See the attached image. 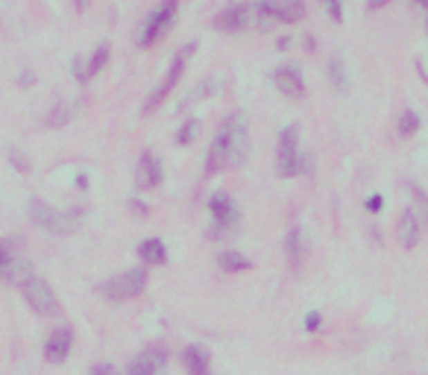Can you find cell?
Masks as SVG:
<instances>
[{"instance_id": "13", "label": "cell", "mask_w": 428, "mask_h": 375, "mask_svg": "<svg viewBox=\"0 0 428 375\" xmlns=\"http://www.w3.org/2000/svg\"><path fill=\"white\" fill-rule=\"evenodd\" d=\"M250 24H255V6H232L223 15L214 18V30L220 33H241L247 30Z\"/></svg>"}, {"instance_id": "8", "label": "cell", "mask_w": 428, "mask_h": 375, "mask_svg": "<svg viewBox=\"0 0 428 375\" xmlns=\"http://www.w3.org/2000/svg\"><path fill=\"white\" fill-rule=\"evenodd\" d=\"M194 47L197 44H188L185 50H179L176 53V59H174V65H170V71H167V77L162 80L156 85V91L150 94V100H147L144 103V111H153V109H158V103H162V100L170 94L179 85V80H182V71H185V65H188V59L194 56Z\"/></svg>"}, {"instance_id": "34", "label": "cell", "mask_w": 428, "mask_h": 375, "mask_svg": "<svg viewBox=\"0 0 428 375\" xmlns=\"http://www.w3.org/2000/svg\"><path fill=\"white\" fill-rule=\"evenodd\" d=\"M413 3H420V6H425V9H428V0H413Z\"/></svg>"}, {"instance_id": "21", "label": "cell", "mask_w": 428, "mask_h": 375, "mask_svg": "<svg viewBox=\"0 0 428 375\" xmlns=\"http://www.w3.org/2000/svg\"><path fill=\"white\" fill-rule=\"evenodd\" d=\"M106 62H109V44H100L94 50V56L89 59V68H85V80L94 77V73H100L106 68Z\"/></svg>"}, {"instance_id": "12", "label": "cell", "mask_w": 428, "mask_h": 375, "mask_svg": "<svg viewBox=\"0 0 428 375\" xmlns=\"http://www.w3.org/2000/svg\"><path fill=\"white\" fill-rule=\"evenodd\" d=\"M71 346H73V331L68 326H59L50 331L44 343V360H50V364H65L68 355H71Z\"/></svg>"}, {"instance_id": "9", "label": "cell", "mask_w": 428, "mask_h": 375, "mask_svg": "<svg viewBox=\"0 0 428 375\" xmlns=\"http://www.w3.org/2000/svg\"><path fill=\"white\" fill-rule=\"evenodd\" d=\"M176 9H179V0H162V6H158L153 15L144 21L141 35H138V47H150L153 42L162 39V33L170 27V21H174Z\"/></svg>"}, {"instance_id": "26", "label": "cell", "mask_w": 428, "mask_h": 375, "mask_svg": "<svg viewBox=\"0 0 428 375\" xmlns=\"http://www.w3.org/2000/svg\"><path fill=\"white\" fill-rule=\"evenodd\" d=\"M302 326H305V331H308V334H317V331H320V326H323L320 311H311V314H305V322H302Z\"/></svg>"}, {"instance_id": "27", "label": "cell", "mask_w": 428, "mask_h": 375, "mask_svg": "<svg viewBox=\"0 0 428 375\" xmlns=\"http://www.w3.org/2000/svg\"><path fill=\"white\" fill-rule=\"evenodd\" d=\"M89 375H120V372H118L115 364H94V367L89 369Z\"/></svg>"}, {"instance_id": "31", "label": "cell", "mask_w": 428, "mask_h": 375, "mask_svg": "<svg viewBox=\"0 0 428 375\" xmlns=\"http://www.w3.org/2000/svg\"><path fill=\"white\" fill-rule=\"evenodd\" d=\"M384 3H390V0H370V9H382Z\"/></svg>"}, {"instance_id": "1", "label": "cell", "mask_w": 428, "mask_h": 375, "mask_svg": "<svg viewBox=\"0 0 428 375\" xmlns=\"http://www.w3.org/2000/svg\"><path fill=\"white\" fill-rule=\"evenodd\" d=\"M243 156H247V127H243L241 115H229L226 123L220 127L217 138L209 147V156H205V173L214 176V173L226 170V167H238Z\"/></svg>"}, {"instance_id": "17", "label": "cell", "mask_w": 428, "mask_h": 375, "mask_svg": "<svg viewBox=\"0 0 428 375\" xmlns=\"http://www.w3.org/2000/svg\"><path fill=\"white\" fill-rule=\"evenodd\" d=\"M138 258L144 261V264L158 267V264H165L167 261V246L158 241V237H147V241L138 244Z\"/></svg>"}, {"instance_id": "23", "label": "cell", "mask_w": 428, "mask_h": 375, "mask_svg": "<svg viewBox=\"0 0 428 375\" xmlns=\"http://www.w3.org/2000/svg\"><path fill=\"white\" fill-rule=\"evenodd\" d=\"M417 129H420V115L417 111H405L399 118V135H413Z\"/></svg>"}, {"instance_id": "19", "label": "cell", "mask_w": 428, "mask_h": 375, "mask_svg": "<svg viewBox=\"0 0 428 375\" xmlns=\"http://www.w3.org/2000/svg\"><path fill=\"white\" fill-rule=\"evenodd\" d=\"M220 267H223L226 273H243V270H250V258L247 255H241V253H223L220 255Z\"/></svg>"}, {"instance_id": "11", "label": "cell", "mask_w": 428, "mask_h": 375, "mask_svg": "<svg viewBox=\"0 0 428 375\" xmlns=\"http://www.w3.org/2000/svg\"><path fill=\"white\" fill-rule=\"evenodd\" d=\"M165 179V170H162V161H158L150 149L138 158V170H136V188L138 191H153L158 188Z\"/></svg>"}, {"instance_id": "16", "label": "cell", "mask_w": 428, "mask_h": 375, "mask_svg": "<svg viewBox=\"0 0 428 375\" xmlns=\"http://www.w3.org/2000/svg\"><path fill=\"white\" fill-rule=\"evenodd\" d=\"M396 237H399V244L405 249H413L420 244V220H417V214H413L411 208L402 211V217L396 223Z\"/></svg>"}, {"instance_id": "14", "label": "cell", "mask_w": 428, "mask_h": 375, "mask_svg": "<svg viewBox=\"0 0 428 375\" xmlns=\"http://www.w3.org/2000/svg\"><path fill=\"white\" fill-rule=\"evenodd\" d=\"M273 82H276V89L285 97H290V100H302L305 97V80L299 77L297 68H279L273 73Z\"/></svg>"}, {"instance_id": "28", "label": "cell", "mask_w": 428, "mask_h": 375, "mask_svg": "<svg viewBox=\"0 0 428 375\" xmlns=\"http://www.w3.org/2000/svg\"><path fill=\"white\" fill-rule=\"evenodd\" d=\"M382 205H384V196L382 194H373L370 199H366V211H373V214H378V211H382Z\"/></svg>"}, {"instance_id": "30", "label": "cell", "mask_w": 428, "mask_h": 375, "mask_svg": "<svg viewBox=\"0 0 428 375\" xmlns=\"http://www.w3.org/2000/svg\"><path fill=\"white\" fill-rule=\"evenodd\" d=\"M132 208H136V214H141V217L147 214V205H144V203H138V199H132Z\"/></svg>"}, {"instance_id": "10", "label": "cell", "mask_w": 428, "mask_h": 375, "mask_svg": "<svg viewBox=\"0 0 428 375\" xmlns=\"http://www.w3.org/2000/svg\"><path fill=\"white\" fill-rule=\"evenodd\" d=\"M167 364V349L165 346H150L144 349L138 358L129 360V369L127 375H158Z\"/></svg>"}, {"instance_id": "25", "label": "cell", "mask_w": 428, "mask_h": 375, "mask_svg": "<svg viewBox=\"0 0 428 375\" xmlns=\"http://www.w3.org/2000/svg\"><path fill=\"white\" fill-rule=\"evenodd\" d=\"M323 6H326L328 18H332L335 24L344 21V3H340V0H323Z\"/></svg>"}, {"instance_id": "3", "label": "cell", "mask_w": 428, "mask_h": 375, "mask_svg": "<svg viewBox=\"0 0 428 375\" xmlns=\"http://www.w3.org/2000/svg\"><path fill=\"white\" fill-rule=\"evenodd\" d=\"M144 287H147V270L136 267V270H124V273H118V276L106 279L100 284V293L109 302H127V299L141 296Z\"/></svg>"}, {"instance_id": "18", "label": "cell", "mask_w": 428, "mask_h": 375, "mask_svg": "<svg viewBox=\"0 0 428 375\" xmlns=\"http://www.w3.org/2000/svg\"><path fill=\"white\" fill-rule=\"evenodd\" d=\"M285 249H288L290 264H293V267H302V261H305V237H302L299 229L288 232V237H285Z\"/></svg>"}, {"instance_id": "15", "label": "cell", "mask_w": 428, "mask_h": 375, "mask_svg": "<svg viewBox=\"0 0 428 375\" xmlns=\"http://www.w3.org/2000/svg\"><path fill=\"white\" fill-rule=\"evenodd\" d=\"M182 364L188 375H212V358L203 346H185L182 352Z\"/></svg>"}, {"instance_id": "20", "label": "cell", "mask_w": 428, "mask_h": 375, "mask_svg": "<svg viewBox=\"0 0 428 375\" xmlns=\"http://www.w3.org/2000/svg\"><path fill=\"white\" fill-rule=\"evenodd\" d=\"M328 77H332V82H335L337 91H346V89H349L346 68H344V59H340V56H332V62H328Z\"/></svg>"}, {"instance_id": "24", "label": "cell", "mask_w": 428, "mask_h": 375, "mask_svg": "<svg viewBox=\"0 0 428 375\" xmlns=\"http://www.w3.org/2000/svg\"><path fill=\"white\" fill-rule=\"evenodd\" d=\"M194 135H197V123H194V120L182 123V127H179V132H176V144H179V147L191 144V141H194Z\"/></svg>"}, {"instance_id": "7", "label": "cell", "mask_w": 428, "mask_h": 375, "mask_svg": "<svg viewBox=\"0 0 428 375\" xmlns=\"http://www.w3.org/2000/svg\"><path fill=\"white\" fill-rule=\"evenodd\" d=\"M209 211H212V220H214V226L209 229L212 241H220V237H226V232H232L238 226V208H235V199L229 194H212Z\"/></svg>"}, {"instance_id": "5", "label": "cell", "mask_w": 428, "mask_h": 375, "mask_svg": "<svg viewBox=\"0 0 428 375\" xmlns=\"http://www.w3.org/2000/svg\"><path fill=\"white\" fill-rule=\"evenodd\" d=\"M305 15L302 0H261L255 3V21L259 27H270V24H293Z\"/></svg>"}, {"instance_id": "29", "label": "cell", "mask_w": 428, "mask_h": 375, "mask_svg": "<svg viewBox=\"0 0 428 375\" xmlns=\"http://www.w3.org/2000/svg\"><path fill=\"white\" fill-rule=\"evenodd\" d=\"M12 161H15V165H12V167H15V170H21V173H27L30 170V165H27V158H18V153H12Z\"/></svg>"}, {"instance_id": "33", "label": "cell", "mask_w": 428, "mask_h": 375, "mask_svg": "<svg viewBox=\"0 0 428 375\" xmlns=\"http://www.w3.org/2000/svg\"><path fill=\"white\" fill-rule=\"evenodd\" d=\"M89 6V0H77V9H85Z\"/></svg>"}, {"instance_id": "6", "label": "cell", "mask_w": 428, "mask_h": 375, "mask_svg": "<svg viewBox=\"0 0 428 375\" xmlns=\"http://www.w3.org/2000/svg\"><path fill=\"white\" fill-rule=\"evenodd\" d=\"M299 129L297 127H285L282 135H279V144H276V170L279 176H297L302 170V158H299Z\"/></svg>"}, {"instance_id": "22", "label": "cell", "mask_w": 428, "mask_h": 375, "mask_svg": "<svg viewBox=\"0 0 428 375\" xmlns=\"http://www.w3.org/2000/svg\"><path fill=\"white\" fill-rule=\"evenodd\" d=\"M71 115H73V106L59 103V106L50 111V120H44V123H47V127H65V123L71 120Z\"/></svg>"}, {"instance_id": "2", "label": "cell", "mask_w": 428, "mask_h": 375, "mask_svg": "<svg viewBox=\"0 0 428 375\" xmlns=\"http://www.w3.org/2000/svg\"><path fill=\"white\" fill-rule=\"evenodd\" d=\"M30 220L44 232L53 235H71L80 229L82 223V208H53L41 203V199H32L30 203Z\"/></svg>"}, {"instance_id": "4", "label": "cell", "mask_w": 428, "mask_h": 375, "mask_svg": "<svg viewBox=\"0 0 428 375\" xmlns=\"http://www.w3.org/2000/svg\"><path fill=\"white\" fill-rule=\"evenodd\" d=\"M21 293H24V299H27V305L35 311V314H41V317H56L59 311V299H56V293H53V287L47 284L44 279H39V276H30L21 282Z\"/></svg>"}, {"instance_id": "32", "label": "cell", "mask_w": 428, "mask_h": 375, "mask_svg": "<svg viewBox=\"0 0 428 375\" xmlns=\"http://www.w3.org/2000/svg\"><path fill=\"white\" fill-rule=\"evenodd\" d=\"M6 261H9V258L3 255V249H0V270H3V264H6Z\"/></svg>"}]
</instances>
